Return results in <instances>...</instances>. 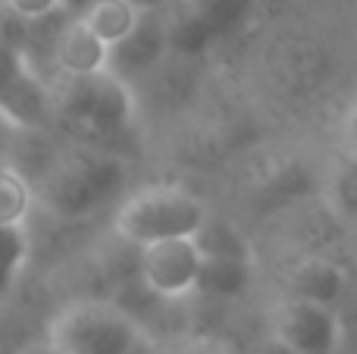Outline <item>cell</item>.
Listing matches in <instances>:
<instances>
[{"instance_id": "cell-1", "label": "cell", "mask_w": 357, "mask_h": 354, "mask_svg": "<svg viewBox=\"0 0 357 354\" xmlns=\"http://www.w3.org/2000/svg\"><path fill=\"white\" fill-rule=\"evenodd\" d=\"M207 223V204L178 182H151L135 188L113 213L116 238L138 251L173 238H201Z\"/></svg>"}, {"instance_id": "cell-2", "label": "cell", "mask_w": 357, "mask_h": 354, "mask_svg": "<svg viewBox=\"0 0 357 354\" xmlns=\"http://www.w3.org/2000/svg\"><path fill=\"white\" fill-rule=\"evenodd\" d=\"M148 339L129 307L107 298L66 301L44 330V345L54 354H135Z\"/></svg>"}, {"instance_id": "cell-3", "label": "cell", "mask_w": 357, "mask_h": 354, "mask_svg": "<svg viewBox=\"0 0 357 354\" xmlns=\"http://www.w3.org/2000/svg\"><path fill=\"white\" fill-rule=\"evenodd\" d=\"M204 270H207V251L197 238H173L142 248L138 254V279L144 292L167 305L195 298L204 286Z\"/></svg>"}, {"instance_id": "cell-4", "label": "cell", "mask_w": 357, "mask_h": 354, "mask_svg": "<svg viewBox=\"0 0 357 354\" xmlns=\"http://www.w3.org/2000/svg\"><path fill=\"white\" fill-rule=\"evenodd\" d=\"M273 339L291 354H339L342 317L339 307L317 305L289 295L273 314Z\"/></svg>"}, {"instance_id": "cell-5", "label": "cell", "mask_w": 357, "mask_h": 354, "mask_svg": "<svg viewBox=\"0 0 357 354\" xmlns=\"http://www.w3.org/2000/svg\"><path fill=\"white\" fill-rule=\"evenodd\" d=\"M60 100L75 119L88 123L91 129L126 125L132 110L129 82H123L113 72L94 75V79H66Z\"/></svg>"}, {"instance_id": "cell-6", "label": "cell", "mask_w": 357, "mask_h": 354, "mask_svg": "<svg viewBox=\"0 0 357 354\" xmlns=\"http://www.w3.org/2000/svg\"><path fill=\"white\" fill-rule=\"evenodd\" d=\"M50 54L63 79H94L110 72V47L79 16L60 19L50 38Z\"/></svg>"}, {"instance_id": "cell-7", "label": "cell", "mask_w": 357, "mask_h": 354, "mask_svg": "<svg viewBox=\"0 0 357 354\" xmlns=\"http://www.w3.org/2000/svg\"><path fill=\"white\" fill-rule=\"evenodd\" d=\"M167 50V22L157 16V10H148L142 16V25L126 38L119 47L110 50V72L129 82L132 72H148Z\"/></svg>"}, {"instance_id": "cell-8", "label": "cell", "mask_w": 357, "mask_h": 354, "mask_svg": "<svg viewBox=\"0 0 357 354\" xmlns=\"http://www.w3.org/2000/svg\"><path fill=\"white\" fill-rule=\"evenodd\" d=\"M289 295L317 301V305L342 307V298H345V273H342L339 263L326 261V257H301L289 270Z\"/></svg>"}, {"instance_id": "cell-9", "label": "cell", "mask_w": 357, "mask_h": 354, "mask_svg": "<svg viewBox=\"0 0 357 354\" xmlns=\"http://www.w3.org/2000/svg\"><path fill=\"white\" fill-rule=\"evenodd\" d=\"M144 13L148 10L135 6L132 0H94L79 19L113 50V47H119L138 25H142Z\"/></svg>"}, {"instance_id": "cell-10", "label": "cell", "mask_w": 357, "mask_h": 354, "mask_svg": "<svg viewBox=\"0 0 357 354\" xmlns=\"http://www.w3.org/2000/svg\"><path fill=\"white\" fill-rule=\"evenodd\" d=\"M29 204H31V194H29V185L22 182V176H16L13 169H0V229L22 226Z\"/></svg>"}, {"instance_id": "cell-11", "label": "cell", "mask_w": 357, "mask_h": 354, "mask_svg": "<svg viewBox=\"0 0 357 354\" xmlns=\"http://www.w3.org/2000/svg\"><path fill=\"white\" fill-rule=\"evenodd\" d=\"M3 6L13 13V16H19L22 22H44V19L56 16V13H63L60 0H3Z\"/></svg>"}, {"instance_id": "cell-12", "label": "cell", "mask_w": 357, "mask_h": 354, "mask_svg": "<svg viewBox=\"0 0 357 354\" xmlns=\"http://www.w3.org/2000/svg\"><path fill=\"white\" fill-rule=\"evenodd\" d=\"M342 144H345L348 157L357 160V100L351 104V110L345 113V119H342Z\"/></svg>"}, {"instance_id": "cell-13", "label": "cell", "mask_w": 357, "mask_h": 354, "mask_svg": "<svg viewBox=\"0 0 357 354\" xmlns=\"http://www.w3.org/2000/svg\"><path fill=\"white\" fill-rule=\"evenodd\" d=\"M176 354H229V351L222 348V345H216V342H204V339H195V342H185Z\"/></svg>"}, {"instance_id": "cell-14", "label": "cell", "mask_w": 357, "mask_h": 354, "mask_svg": "<svg viewBox=\"0 0 357 354\" xmlns=\"http://www.w3.org/2000/svg\"><path fill=\"white\" fill-rule=\"evenodd\" d=\"M94 0H60V6H63V13L66 16H82V13L91 6Z\"/></svg>"}, {"instance_id": "cell-15", "label": "cell", "mask_w": 357, "mask_h": 354, "mask_svg": "<svg viewBox=\"0 0 357 354\" xmlns=\"http://www.w3.org/2000/svg\"><path fill=\"white\" fill-rule=\"evenodd\" d=\"M135 6H142V10H157V6L163 3V0H132Z\"/></svg>"}, {"instance_id": "cell-16", "label": "cell", "mask_w": 357, "mask_h": 354, "mask_svg": "<svg viewBox=\"0 0 357 354\" xmlns=\"http://www.w3.org/2000/svg\"><path fill=\"white\" fill-rule=\"evenodd\" d=\"M22 354H54V351H50V348H47V345H44V342H41V345H35V348H25Z\"/></svg>"}]
</instances>
